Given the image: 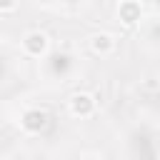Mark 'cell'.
<instances>
[{
  "label": "cell",
  "mask_w": 160,
  "mask_h": 160,
  "mask_svg": "<svg viewBox=\"0 0 160 160\" xmlns=\"http://www.w3.org/2000/svg\"><path fill=\"white\" fill-rule=\"evenodd\" d=\"M15 8H18V0H0V12L8 15V12H12Z\"/></svg>",
  "instance_id": "cell-6"
},
{
  "label": "cell",
  "mask_w": 160,
  "mask_h": 160,
  "mask_svg": "<svg viewBox=\"0 0 160 160\" xmlns=\"http://www.w3.org/2000/svg\"><path fill=\"white\" fill-rule=\"evenodd\" d=\"M90 48H92L98 55H108V52H112V48H115V38H112L110 32H95V35L90 38Z\"/></svg>",
  "instance_id": "cell-5"
},
{
  "label": "cell",
  "mask_w": 160,
  "mask_h": 160,
  "mask_svg": "<svg viewBox=\"0 0 160 160\" xmlns=\"http://www.w3.org/2000/svg\"><path fill=\"white\" fill-rule=\"evenodd\" d=\"M118 15H120V20L125 25H135L140 20V15H142V8L135 0H125V2H118Z\"/></svg>",
  "instance_id": "cell-4"
},
{
  "label": "cell",
  "mask_w": 160,
  "mask_h": 160,
  "mask_svg": "<svg viewBox=\"0 0 160 160\" xmlns=\"http://www.w3.org/2000/svg\"><path fill=\"white\" fill-rule=\"evenodd\" d=\"M68 108H70V112H72L75 118H90V115L95 112V100H92V95H88V92H75V95L70 98Z\"/></svg>",
  "instance_id": "cell-3"
},
{
  "label": "cell",
  "mask_w": 160,
  "mask_h": 160,
  "mask_svg": "<svg viewBox=\"0 0 160 160\" xmlns=\"http://www.w3.org/2000/svg\"><path fill=\"white\" fill-rule=\"evenodd\" d=\"M45 125H48V112L40 110V108H28V110L20 115V128H22L25 132H30V135L45 130Z\"/></svg>",
  "instance_id": "cell-2"
},
{
  "label": "cell",
  "mask_w": 160,
  "mask_h": 160,
  "mask_svg": "<svg viewBox=\"0 0 160 160\" xmlns=\"http://www.w3.org/2000/svg\"><path fill=\"white\" fill-rule=\"evenodd\" d=\"M82 160H98V158H92V155H88V158H82Z\"/></svg>",
  "instance_id": "cell-7"
},
{
  "label": "cell",
  "mask_w": 160,
  "mask_h": 160,
  "mask_svg": "<svg viewBox=\"0 0 160 160\" xmlns=\"http://www.w3.org/2000/svg\"><path fill=\"white\" fill-rule=\"evenodd\" d=\"M48 45H50V40H48V35L40 32V30H30V32L22 38V50H25V55H30V58H42V55L48 52Z\"/></svg>",
  "instance_id": "cell-1"
},
{
  "label": "cell",
  "mask_w": 160,
  "mask_h": 160,
  "mask_svg": "<svg viewBox=\"0 0 160 160\" xmlns=\"http://www.w3.org/2000/svg\"><path fill=\"white\" fill-rule=\"evenodd\" d=\"M118 2H125V0H118Z\"/></svg>",
  "instance_id": "cell-8"
}]
</instances>
